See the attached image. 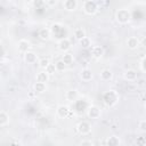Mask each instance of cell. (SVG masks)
I'll return each instance as SVG.
<instances>
[{
  "label": "cell",
  "instance_id": "obj_1",
  "mask_svg": "<svg viewBox=\"0 0 146 146\" xmlns=\"http://www.w3.org/2000/svg\"><path fill=\"white\" fill-rule=\"evenodd\" d=\"M132 16H131V11L128 8H120L116 10L115 13V21L121 24V25H125L129 24L131 21Z\"/></svg>",
  "mask_w": 146,
  "mask_h": 146
},
{
  "label": "cell",
  "instance_id": "obj_2",
  "mask_svg": "<svg viewBox=\"0 0 146 146\" xmlns=\"http://www.w3.org/2000/svg\"><path fill=\"white\" fill-rule=\"evenodd\" d=\"M119 98H120V96H119V94L115 90H108V91H106L103 95V102H104V104L106 106H110V107L114 106L119 102Z\"/></svg>",
  "mask_w": 146,
  "mask_h": 146
},
{
  "label": "cell",
  "instance_id": "obj_3",
  "mask_svg": "<svg viewBox=\"0 0 146 146\" xmlns=\"http://www.w3.org/2000/svg\"><path fill=\"white\" fill-rule=\"evenodd\" d=\"M82 9H83V13L86 15L92 16V15L97 14V11H98V5L94 0H86V1L82 2Z\"/></svg>",
  "mask_w": 146,
  "mask_h": 146
},
{
  "label": "cell",
  "instance_id": "obj_4",
  "mask_svg": "<svg viewBox=\"0 0 146 146\" xmlns=\"http://www.w3.org/2000/svg\"><path fill=\"white\" fill-rule=\"evenodd\" d=\"M76 130L82 136L89 135L91 132V124L88 121H81V122H79L76 124Z\"/></svg>",
  "mask_w": 146,
  "mask_h": 146
},
{
  "label": "cell",
  "instance_id": "obj_5",
  "mask_svg": "<svg viewBox=\"0 0 146 146\" xmlns=\"http://www.w3.org/2000/svg\"><path fill=\"white\" fill-rule=\"evenodd\" d=\"M87 115L89 119H92V120H97L102 115V110L96 106V105H90L88 108H87Z\"/></svg>",
  "mask_w": 146,
  "mask_h": 146
},
{
  "label": "cell",
  "instance_id": "obj_6",
  "mask_svg": "<svg viewBox=\"0 0 146 146\" xmlns=\"http://www.w3.org/2000/svg\"><path fill=\"white\" fill-rule=\"evenodd\" d=\"M57 46H58V49L64 54V52H68V50L72 47V42H71V40L68 38H63V39H60L58 41Z\"/></svg>",
  "mask_w": 146,
  "mask_h": 146
},
{
  "label": "cell",
  "instance_id": "obj_7",
  "mask_svg": "<svg viewBox=\"0 0 146 146\" xmlns=\"http://www.w3.org/2000/svg\"><path fill=\"white\" fill-rule=\"evenodd\" d=\"M17 49H18L19 52L25 54V52L30 51V49H31V42L27 39H21L17 42Z\"/></svg>",
  "mask_w": 146,
  "mask_h": 146
},
{
  "label": "cell",
  "instance_id": "obj_8",
  "mask_svg": "<svg viewBox=\"0 0 146 146\" xmlns=\"http://www.w3.org/2000/svg\"><path fill=\"white\" fill-rule=\"evenodd\" d=\"M56 114L59 119H66L71 114V110L67 105H59L56 110Z\"/></svg>",
  "mask_w": 146,
  "mask_h": 146
},
{
  "label": "cell",
  "instance_id": "obj_9",
  "mask_svg": "<svg viewBox=\"0 0 146 146\" xmlns=\"http://www.w3.org/2000/svg\"><path fill=\"white\" fill-rule=\"evenodd\" d=\"M62 5L66 11H75L79 6V2L76 0H64Z\"/></svg>",
  "mask_w": 146,
  "mask_h": 146
},
{
  "label": "cell",
  "instance_id": "obj_10",
  "mask_svg": "<svg viewBox=\"0 0 146 146\" xmlns=\"http://www.w3.org/2000/svg\"><path fill=\"white\" fill-rule=\"evenodd\" d=\"M92 78H94V74H92V71L90 68L84 67V68L81 70V72H80V79L83 82H89V81L92 80Z\"/></svg>",
  "mask_w": 146,
  "mask_h": 146
},
{
  "label": "cell",
  "instance_id": "obj_11",
  "mask_svg": "<svg viewBox=\"0 0 146 146\" xmlns=\"http://www.w3.org/2000/svg\"><path fill=\"white\" fill-rule=\"evenodd\" d=\"M65 97H66V99H67L68 102L74 103V102H76V100L79 99V97H80V92H79L78 89H70V90L66 91Z\"/></svg>",
  "mask_w": 146,
  "mask_h": 146
},
{
  "label": "cell",
  "instance_id": "obj_12",
  "mask_svg": "<svg viewBox=\"0 0 146 146\" xmlns=\"http://www.w3.org/2000/svg\"><path fill=\"white\" fill-rule=\"evenodd\" d=\"M137 71L132 70V68H128L123 72V79L125 81H129V82H132V81H136L137 80Z\"/></svg>",
  "mask_w": 146,
  "mask_h": 146
},
{
  "label": "cell",
  "instance_id": "obj_13",
  "mask_svg": "<svg viewBox=\"0 0 146 146\" xmlns=\"http://www.w3.org/2000/svg\"><path fill=\"white\" fill-rule=\"evenodd\" d=\"M125 43H127V47L129 49H131V50H135L140 46V41H139V39L137 36H129L127 39Z\"/></svg>",
  "mask_w": 146,
  "mask_h": 146
},
{
  "label": "cell",
  "instance_id": "obj_14",
  "mask_svg": "<svg viewBox=\"0 0 146 146\" xmlns=\"http://www.w3.org/2000/svg\"><path fill=\"white\" fill-rule=\"evenodd\" d=\"M49 79H50V75H49L44 70H42V71L38 72V73H36V75H35V82L47 83V82L49 81Z\"/></svg>",
  "mask_w": 146,
  "mask_h": 146
},
{
  "label": "cell",
  "instance_id": "obj_15",
  "mask_svg": "<svg viewBox=\"0 0 146 146\" xmlns=\"http://www.w3.org/2000/svg\"><path fill=\"white\" fill-rule=\"evenodd\" d=\"M38 35H39L40 40H42V41H48V40L51 38V31H50L49 29H47V27H42V29L39 30Z\"/></svg>",
  "mask_w": 146,
  "mask_h": 146
},
{
  "label": "cell",
  "instance_id": "obj_16",
  "mask_svg": "<svg viewBox=\"0 0 146 146\" xmlns=\"http://www.w3.org/2000/svg\"><path fill=\"white\" fill-rule=\"evenodd\" d=\"M24 60L25 63L27 64H34L36 60H38V55L34 52V51H27L24 54Z\"/></svg>",
  "mask_w": 146,
  "mask_h": 146
},
{
  "label": "cell",
  "instance_id": "obj_17",
  "mask_svg": "<svg viewBox=\"0 0 146 146\" xmlns=\"http://www.w3.org/2000/svg\"><path fill=\"white\" fill-rule=\"evenodd\" d=\"M33 90L34 94L36 95H42L47 91V83H42V82H35L33 84Z\"/></svg>",
  "mask_w": 146,
  "mask_h": 146
},
{
  "label": "cell",
  "instance_id": "obj_18",
  "mask_svg": "<svg viewBox=\"0 0 146 146\" xmlns=\"http://www.w3.org/2000/svg\"><path fill=\"white\" fill-rule=\"evenodd\" d=\"M104 55V49L103 47L100 46H94L91 48V56L95 58V59H100Z\"/></svg>",
  "mask_w": 146,
  "mask_h": 146
},
{
  "label": "cell",
  "instance_id": "obj_19",
  "mask_svg": "<svg viewBox=\"0 0 146 146\" xmlns=\"http://www.w3.org/2000/svg\"><path fill=\"white\" fill-rule=\"evenodd\" d=\"M106 144H107V146H120V144H121V139H120L119 136H116V135H112V136H110V137L107 138Z\"/></svg>",
  "mask_w": 146,
  "mask_h": 146
},
{
  "label": "cell",
  "instance_id": "obj_20",
  "mask_svg": "<svg viewBox=\"0 0 146 146\" xmlns=\"http://www.w3.org/2000/svg\"><path fill=\"white\" fill-rule=\"evenodd\" d=\"M66 66L67 65H72L73 62H74V57H73V54L71 52H64V55L62 56V59H60Z\"/></svg>",
  "mask_w": 146,
  "mask_h": 146
},
{
  "label": "cell",
  "instance_id": "obj_21",
  "mask_svg": "<svg viewBox=\"0 0 146 146\" xmlns=\"http://www.w3.org/2000/svg\"><path fill=\"white\" fill-rule=\"evenodd\" d=\"M99 76H100V79H102L103 81H110V80L113 78V73H112L111 70H108V68H104V70L100 71Z\"/></svg>",
  "mask_w": 146,
  "mask_h": 146
},
{
  "label": "cell",
  "instance_id": "obj_22",
  "mask_svg": "<svg viewBox=\"0 0 146 146\" xmlns=\"http://www.w3.org/2000/svg\"><path fill=\"white\" fill-rule=\"evenodd\" d=\"M10 117L5 111H0V127H5L9 123Z\"/></svg>",
  "mask_w": 146,
  "mask_h": 146
},
{
  "label": "cell",
  "instance_id": "obj_23",
  "mask_svg": "<svg viewBox=\"0 0 146 146\" xmlns=\"http://www.w3.org/2000/svg\"><path fill=\"white\" fill-rule=\"evenodd\" d=\"M73 34H74V38H75L78 41H80L81 39H83L84 36H87V35H86V31H84V29H82V27H76V29L74 30Z\"/></svg>",
  "mask_w": 146,
  "mask_h": 146
},
{
  "label": "cell",
  "instance_id": "obj_24",
  "mask_svg": "<svg viewBox=\"0 0 146 146\" xmlns=\"http://www.w3.org/2000/svg\"><path fill=\"white\" fill-rule=\"evenodd\" d=\"M79 44H80L83 49H88V48L91 47V40H90L88 36H84L83 39H81V40L79 41Z\"/></svg>",
  "mask_w": 146,
  "mask_h": 146
},
{
  "label": "cell",
  "instance_id": "obj_25",
  "mask_svg": "<svg viewBox=\"0 0 146 146\" xmlns=\"http://www.w3.org/2000/svg\"><path fill=\"white\" fill-rule=\"evenodd\" d=\"M49 64H50L49 58H41V59L38 62V65H39V67H40L41 70H46Z\"/></svg>",
  "mask_w": 146,
  "mask_h": 146
},
{
  "label": "cell",
  "instance_id": "obj_26",
  "mask_svg": "<svg viewBox=\"0 0 146 146\" xmlns=\"http://www.w3.org/2000/svg\"><path fill=\"white\" fill-rule=\"evenodd\" d=\"M55 68H56V72H64L66 70V65L62 60H57L55 63Z\"/></svg>",
  "mask_w": 146,
  "mask_h": 146
},
{
  "label": "cell",
  "instance_id": "obj_27",
  "mask_svg": "<svg viewBox=\"0 0 146 146\" xmlns=\"http://www.w3.org/2000/svg\"><path fill=\"white\" fill-rule=\"evenodd\" d=\"M139 68L143 73L146 72V56L144 55L141 58H140V62H139Z\"/></svg>",
  "mask_w": 146,
  "mask_h": 146
},
{
  "label": "cell",
  "instance_id": "obj_28",
  "mask_svg": "<svg viewBox=\"0 0 146 146\" xmlns=\"http://www.w3.org/2000/svg\"><path fill=\"white\" fill-rule=\"evenodd\" d=\"M138 130L140 131V132H146V120H140L139 122H138Z\"/></svg>",
  "mask_w": 146,
  "mask_h": 146
},
{
  "label": "cell",
  "instance_id": "obj_29",
  "mask_svg": "<svg viewBox=\"0 0 146 146\" xmlns=\"http://www.w3.org/2000/svg\"><path fill=\"white\" fill-rule=\"evenodd\" d=\"M49 75H52V74H55L56 73V68H55V64H49L48 66H47V68L44 70Z\"/></svg>",
  "mask_w": 146,
  "mask_h": 146
},
{
  "label": "cell",
  "instance_id": "obj_30",
  "mask_svg": "<svg viewBox=\"0 0 146 146\" xmlns=\"http://www.w3.org/2000/svg\"><path fill=\"white\" fill-rule=\"evenodd\" d=\"M43 2H44V6H47V7H54L58 3V0H46Z\"/></svg>",
  "mask_w": 146,
  "mask_h": 146
},
{
  "label": "cell",
  "instance_id": "obj_31",
  "mask_svg": "<svg viewBox=\"0 0 146 146\" xmlns=\"http://www.w3.org/2000/svg\"><path fill=\"white\" fill-rule=\"evenodd\" d=\"M145 138L144 137H138L137 138V140H136V144H137V146H145Z\"/></svg>",
  "mask_w": 146,
  "mask_h": 146
},
{
  "label": "cell",
  "instance_id": "obj_32",
  "mask_svg": "<svg viewBox=\"0 0 146 146\" xmlns=\"http://www.w3.org/2000/svg\"><path fill=\"white\" fill-rule=\"evenodd\" d=\"M80 146H94V143L91 140H82L80 143Z\"/></svg>",
  "mask_w": 146,
  "mask_h": 146
},
{
  "label": "cell",
  "instance_id": "obj_33",
  "mask_svg": "<svg viewBox=\"0 0 146 146\" xmlns=\"http://www.w3.org/2000/svg\"><path fill=\"white\" fill-rule=\"evenodd\" d=\"M10 146H23V144L21 141H18V140H15V141H13L10 144Z\"/></svg>",
  "mask_w": 146,
  "mask_h": 146
},
{
  "label": "cell",
  "instance_id": "obj_34",
  "mask_svg": "<svg viewBox=\"0 0 146 146\" xmlns=\"http://www.w3.org/2000/svg\"><path fill=\"white\" fill-rule=\"evenodd\" d=\"M0 79H1V74H0Z\"/></svg>",
  "mask_w": 146,
  "mask_h": 146
}]
</instances>
